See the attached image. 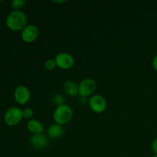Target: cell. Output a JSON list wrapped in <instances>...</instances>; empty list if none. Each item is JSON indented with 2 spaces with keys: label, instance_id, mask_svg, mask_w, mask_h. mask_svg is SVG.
<instances>
[{
  "label": "cell",
  "instance_id": "6da1fadb",
  "mask_svg": "<svg viewBox=\"0 0 157 157\" xmlns=\"http://www.w3.org/2000/svg\"><path fill=\"white\" fill-rule=\"evenodd\" d=\"M28 18L21 10H13L7 15L6 24L10 30L14 32L22 31L28 25Z\"/></svg>",
  "mask_w": 157,
  "mask_h": 157
},
{
  "label": "cell",
  "instance_id": "7a4b0ae2",
  "mask_svg": "<svg viewBox=\"0 0 157 157\" xmlns=\"http://www.w3.org/2000/svg\"><path fill=\"white\" fill-rule=\"evenodd\" d=\"M73 117V110L67 104L57 107L53 113V119L56 124L65 125L71 121Z\"/></svg>",
  "mask_w": 157,
  "mask_h": 157
},
{
  "label": "cell",
  "instance_id": "3957f363",
  "mask_svg": "<svg viewBox=\"0 0 157 157\" xmlns=\"http://www.w3.org/2000/svg\"><path fill=\"white\" fill-rule=\"evenodd\" d=\"M22 117V110L18 107H12L8 109L4 114V121L6 125L15 127L21 122Z\"/></svg>",
  "mask_w": 157,
  "mask_h": 157
},
{
  "label": "cell",
  "instance_id": "277c9868",
  "mask_svg": "<svg viewBox=\"0 0 157 157\" xmlns=\"http://www.w3.org/2000/svg\"><path fill=\"white\" fill-rule=\"evenodd\" d=\"M97 89L96 81L92 78H84L78 84V95L81 98H87L92 96Z\"/></svg>",
  "mask_w": 157,
  "mask_h": 157
},
{
  "label": "cell",
  "instance_id": "5b68a950",
  "mask_svg": "<svg viewBox=\"0 0 157 157\" xmlns=\"http://www.w3.org/2000/svg\"><path fill=\"white\" fill-rule=\"evenodd\" d=\"M88 105L93 112L96 113H102L107 109V103L102 95L94 94L88 100Z\"/></svg>",
  "mask_w": 157,
  "mask_h": 157
},
{
  "label": "cell",
  "instance_id": "8992f818",
  "mask_svg": "<svg viewBox=\"0 0 157 157\" xmlns=\"http://www.w3.org/2000/svg\"><path fill=\"white\" fill-rule=\"evenodd\" d=\"M56 66L61 70H69L75 64V58L73 55L67 52H61L56 55L55 58Z\"/></svg>",
  "mask_w": 157,
  "mask_h": 157
},
{
  "label": "cell",
  "instance_id": "52a82bcc",
  "mask_svg": "<svg viewBox=\"0 0 157 157\" xmlns=\"http://www.w3.org/2000/svg\"><path fill=\"white\" fill-rule=\"evenodd\" d=\"M14 98L18 104L21 105L26 104L31 98V92L25 85H18L14 90Z\"/></svg>",
  "mask_w": 157,
  "mask_h": 157
},
{
  "label": "cell",
  "instance_id": "ba28073f",
  "mask_svg": "<svg viewBox=\"0 0 157 157\" xmlns=\"http://www.w3.org/2000/svg\"><path fill=\"white\" fill-rule=\"evenodd\" d=\"M38 29L33 24L28 25L21 33V38L25 43H32L38 38Z\"/></svg>",
  "mask_w": 157,
  "mask_h": 157
},
{
  "label": "cell",
  "instance_id": "9c48e42d",
  "mask_svg": "<svg viewBox=\"0 0 157 157\" xmlns=\"http://www.w3.org/2000/svg\"><path fill=\"white\" fill-rule=\"evenodd\" d=\"M29 144L31 147L35 150H44L48 147L49 141L48 136L42 133L39 134L32 135L29 140Z\"/></svg>",
  "mask_w": 157,
  "mask_h": 157
},
{
  "label": "cell",
  "instance_id": "30bf717a",
  "mask_svg": "<svg viewBox=\"0 0 157 157\" xmlns=\"http://www.w3.org/2000/svg\"><path fill=\"white\" fill-rule=\"evenodd\" d=\"M64 133V128L62 125L54 124L49 126L47 130V134L52 139H58L63 136Z\"/></svg>",
  "mask_w": 157,
  "mask_h": 157
},
{
  "label": "cell",
  "instance_id": "8fae6325",
  "mask_svg": "<svg viewBox=\"0 0 157 157\" xmlns=\"http://www.w3.org/2000/svg\"><path fill=\"white\" fill-rule=\"evenodd\" d=\"M27 129L29 132L33 133V135L39 134L44 131V126L38 120L31 119L27 123Z\"/></svg>",
  "mask_w": 157,
  "mask_h": 157
},
{
  "label": "cell",
  "instance_id": "7c38bea8",
  "mask_svg": "<svg viewBox=\"0 0 157 157\" xmlns=\"http://www.w3.org/2000/svg\"><path fill=\"white\" fill-rule=\"evenodd\" d=\"M63 90L69 97H76L78 95V84L71 80H67L63 84Z\"/></svg>",
  "mask_w": 157,
  "mask_h": 157
},
{
  "label": "cell",
  "instance_id": "4fadbf2b",
  "mask_svg": "<svg viewBox=\"0 0 157 157\" xmlns=\"http://www.w3.org/2000/svg\"><path fill=\"white\" fill-rule=\"evenodd\" d=\"M52 102L57 107H59V106L63 105V104H64L65 103V98L61 94H56L52 98Z\"/></svg>",
  "mask_w": 157,
  "mask_h": 157
},
{
  "label": "cell",
  "instance_id": "5bb4252c",
  "mask_svg": "<svg viewBox=\"0 0 157 157\" xmlns=\"http://www.w3.org/2000/svg\"><path fill=\"white\" fill-rule=\"evenodd\" d=\"M11 6L13 10H21L25 6V0H12Z\"/></svg>",
  "mask_w": 157,
  "mask_h": 157
},
{
  "label": "cell",
  "instance_id": "9a60e30c",
  "mask_svg": "<svg viewBox=\"0 0 157 157\" xmlns=\"http://www.w3.org/2000/svg\"><path fill=\"white\" fill-rule=\"evenodd\" d=\"M56 62H55V59H48L46 60L45 62H44V67H45L46 70L48 71H52L56 67Z\"/></svg>",
  "mask_w": 157,
  "mask_h": 157
},
{
  "label": "cell",
  "instance_id": "2e32d148",
  "mask_svg": "<svg viewBox=\"0 0 157 157\" xmlns=\"http://www.w3.org/2000/svg\"><path fill=\"white\" fill-rule=\"evenodd\" d=\"M34 116V111L31 108H25L22 110V117L25 119H32Z\"/></svg>",
  "mask_w": 157,
  "mask_h": 157
},
{
  "label": "cell",
  "instance_id": "e0dca14e",
  "mask_svg": "<svg viewBox=\"0 0 157 157\" xmlns=\"http://www.w3.org/2000/svg\"><path fill=\"white\" fill-rule=\"evenodd\" d=\"M151 149H152V151L153 152L154 154H157V137L156 139L153 140V141L152 142Z\"/></svg>",
  "mask_w": 157,
  "mask_h": 157
},
{
  "label": "cell",
  "instance_id": "ac0fdd59",
  "mask_svg": "<svg viewBox=\"0 0 157 157\" xmlns=\"http://www.w3.org/2000/svg\"><path fill=\"white\" fill-rule=\"evenodd\" d=\"M152 65H153V69L157 72V55H155L154 58H153L152 61Z\"/></svg>",
  "mask_w": 157,
  "mask_h": 157
},
{
  "label": "cell",
  "instance_id": "d6986e66",
  "mask_svg": "<svg viewBox=\"0 0 157 157\" xmlns=\"http://www.w3.org/2000/svg\"><path fill=\"white\" fill-rule=\"evenodd\" d=\"M53 2H55V3H63V2H64V1H54Z\"/></svg>",
  "mask_w": 157,
  "mask_h": 157
},
{
  "label": "cell",
  "instance_id": "ffe728a7",
  "mask_svg": "<svg viewBox=\"0 0 157 157\" xmlns=\"http://www.w3.org/2000/svg\"><path fill=\"white\" fill-rule=\"evenodd\" d=\"M153 157H157V154H154V155H153Z\"/></svg>",
  "mask_w": 157,
  "mask_h": 157
}]
</instances>
